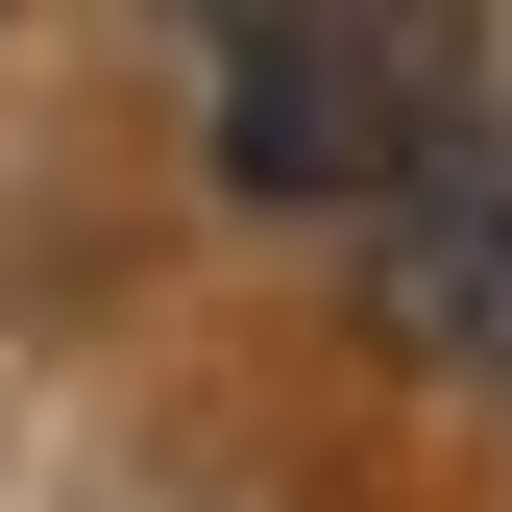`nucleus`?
Wrapping results in <instances>:
<instances>
[{
	"label": "nucleus",
	"mask_w": 512,
	"mask_h": 512,
	"mask_svg": "<svg viewBox=\"0 0 512 512\" xmlns=\"http://www.w3.org/2000/svg\"><path fill=\"white\" fill-rule=\"evenodd\" d=\"M391 147H415V0H269V25H220V171L269 220H317V196L366 220Z\"/></svg>",
	"instance_id": "nucleus-1"
},
{
	"label": "nucleus",
	"mask_w": 512,
	"mask_h": 512,
	"mask_svg": "<svg viewBox=\"0 0 512 512\" xmlns=\"http://www.w3.org/2000/svg\"><path fill=\"white\" fill-rule=\"evenodd\" d=\"M366 293L439 391H512V98H439L366 171Z\"/></svg>",
	"instance_id": "nucleus-2"
},
{
	"label": "nucleus",
	"mask_w": 512,
	"mask_h": 512,
	"mask_svg": "<svg viewBox=\"0 0 512 512\" xmlns=\"http://www.w3.org/2000/svg\"><path fill=\"white\" fill-rule=\"evenodd\" d=\"M196 25H269V0H196Z\"/></svg>",
	"instance_id": "nucleus-3"
}]
</instances>
